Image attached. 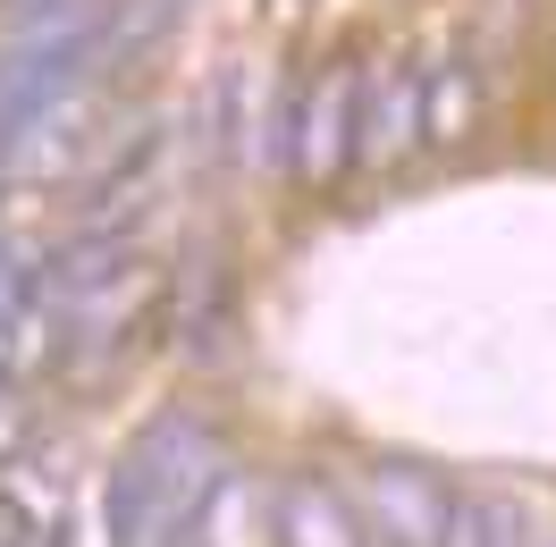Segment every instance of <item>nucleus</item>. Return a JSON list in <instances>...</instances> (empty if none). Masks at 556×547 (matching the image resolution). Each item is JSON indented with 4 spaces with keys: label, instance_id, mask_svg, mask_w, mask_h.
<instances>
[{
    "label": "nucleus",
    "instance_id": "9",
    "mask_svg": "<svg viewBox=\"0 0 556 547\" xmlns=\"http://www.w3.org/2000/svg\"><path fill=\"white\" fill-rule=\"evenodd\" d=\"M177 17H186V0H127V9L110 17V68H127L143 42H161V35H169Z\"/></svg>",
    "mask_w": 556,
    "mask_h": 547
},
{
    "label": "nucleus",
    "instance_id": "5",
    "mask_svg": "<svg viewBox=\"0 0 556 547\" xmlns=\"http://www.w3.org/2000/svg\"><path fill=\"white\" fill-rule=\"evenodd\" d=\"M186 547H278V488H262L253 472H219L194 506Z\"/></svg>",
    "mask_w": 556,
    "mask_h": 547
},
{
    "label": "nucleus",
    "instance_id": "10",
    "mask_svg": "<svg viewBox=\"0 0 556 547\" xmlns=\"http://www.w3.org/2000/svg\"><path fill=\"white\" fill-rule=\"evenodd\" d=\"M9 26H102V0H9Z\"/></svg>",
    "mask_w": 556,
    "mask_h": 547
},
{
    "label": "nucleus",
    "instance_id": "1",
    "mask_svg": "<svg viewBox=\"0 0 556 547\" xmlns=\"http://www.w3.org/2000/svg\"><path fill=\"white\" fill-rule=\"evenodd\" d=\"M228 472V446L203 412H161L118 463L102 488V531L110 547H186L194 506L211 497V480Z\"/></svg>",
    "mask_w": 556,
    "mask_h": 547
},
{
    "label": "nucleus",
    "instance_id": "3",
    "mask_svg": "<svg viewBox=\"0 0 556 547\" xmlns=\"http://www.w3.org/2000/svg\"><path fill=\"white\" fill-rule=\"evenodd\" d=\"M464 497H447V480L421 463H371L363 472V522L380 531V547H447V522Z\"/></svg>",
    "mask_w": 556,
    "mask_h": 547
},
{
    "label": "nucleus",
    "instance_id": "6",
    "mask_svg": "<svg viewBox=\"0 0 556 547\" xmlns=\"http://www.w3.org/2000/svg\"><path fill=\"white\" fill-rule=\"evenodd\" d=\"M278 547H371V522L329 480L295 472V480H278Z\"/></svg>",
    "mask_w": 556,
    "mask_h": 547
},
{
    "label": "nucleus",
    "instance_id": "7",
    "mask_svg": "<svg viewBox=\"0 0 556 547\" xmlns=\"http://www.w3.org/2000/svg\"><path fill=\"white\" fill-rule=\"evenodd\" d=\"M421 143V76L414 68H380L363 85V152L354 161H405Z\"/></svg>",
    "mask_w": 556,
    "mask_h": 547
},
{
    "label": "nucleus",
    "instance_id": "8",
    "mask_svg": "<svg viewBox=\"0 0 556 547\" xmlns=\"http://www.w3.org/2000/svg\"><path fill=\"white\" fill-rule=\"evenodd\" d=\"M472 127H481V76L464 68V60H447L439 76H421V136L464 143Z\"/></svg>",
    "mask_w": 556,
    "mask_h": 547
},
{
    "label": "nucleus",
    "instance_id": "4",
    "mask_svg": "<svg viewBox=\"0 0 556 547\" xmlns=\"http://www.w3.org/2000/svg\"><path fill=\"white\" fill-rule=\"evenodd\" d=\"M354 152H363V76H354V68H329L313 93L295 102L287 161H295V177H304V186H329Z\"/></svg>",
    "mask_w": 556,
    "mask_h": 547
},
{
    "label": "nucleus",
    "instance_id": "2",
    "mask_svg": "<svg viewBox=\"0 0 556 547\" xmlns=\"http://www.w3.org/2000/svg\"><path fill=\"white\" fill-rule=\"evenodd\" d=\"M110 152V102L102 85H68L0 127V177H76Z\"/></svg>",
    "mask_w": 556,
    "mask_h": 547
}]
</instances>
